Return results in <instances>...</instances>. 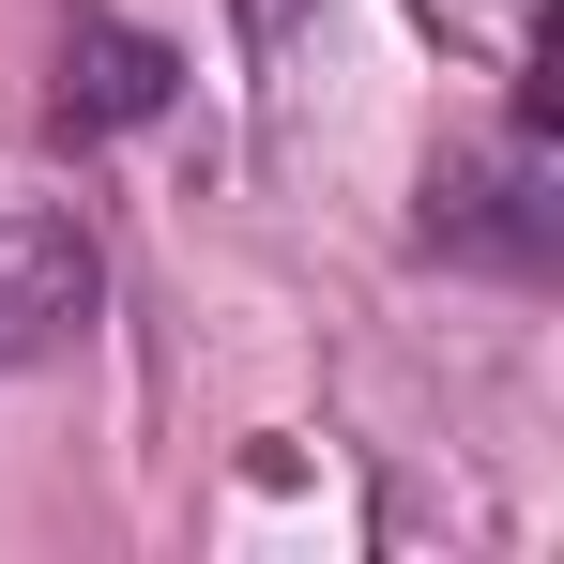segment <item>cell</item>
I'll return each instance as SVG.
<instances>
[{
    "label": "cell",
    "instance_id": "obj_1",
    "mask_svg": "<svg viewBox=\"0 0 564 564\" xmlns=\"http://www.w3.org/2000/svg\"><path fill=\"white\" fill-rule=\"evenodd\" d=\"M427 245L473 260V275H550L564 260V198H550V138H503V153H458L443 184H427Z\"/></svg>",
    "mask_w": 564,
    "mask_h": 564
},
{
    "label": "cell",
    "instance_id": "obj_2",
    "mask_svg": "<svg viewBox=\"0 0 564 564\" xmlns=\"http://www.w3.org/2000/svg\"><path fill=\"white\" fill-rule=\"evenodd\" d=\"M107 305V260L77 214H0V381L46 367V351H77Z\"/></svg>",
    "mask_w": 564,
    "mask_h": 564
},
{
    "label": "cell",
    "instance_id": "obj_3",
    "mask_svg": "<svg viewBox=\"0 0 564 564\" xmlns=\"http://www.w3.org/2000/svg\"><path fill=\"white\" fill-rule=\"evenodd\" d=\"M169 93H184V62H169L138 15H77V31H62V93H46L62 138H138Z\"/></svg>",
    "mask_w": 564,
    "mask_h": 564
}]
</instances>
